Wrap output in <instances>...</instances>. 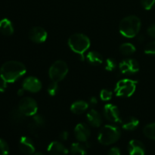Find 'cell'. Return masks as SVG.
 <instances>
[{"instance_id": "6da1fadb", "label": "cell", "mask_w": 155, "mask_h": 155, "mask_svg": "<svg viewBox=\"0 0 155 155\" xmlns=\"http://www.w3.org/2000/svg\"><path fill=\"white\" fill-rule=\"evenodd\" d=\"M27 71L25 65L18 61H8L2 65L0 77L7 83H14L24 75Z\"/></svg>"}, {"instance_id": "7a4b0ae2", "label": "cell", "mask_w": 155, "mask_h": 155, "mask_svg": "<svg viewBox=\"0 0 155 155\" xmlns=\"http://www.w3.org/2000/svg\"><path fill=\"white\" fill-rule=\"evenodd\" d=\"M141 20L136 15H130L123 18L120 23V33L127 38H133L137 36L141 29Z\"/></svg>"}, {"instance_id": "3957f363", "label": "cell", "mask_w": 155, "mask_h": 155, "mask_svg": "<svg viewBox=\"0 0 155 155\" xmlns=\"http://www.w3.org/2000/svg\"><path fill=\"white\" fill-rule=\"evenodd\" d=\"M121 132L119 127L114 125H105L100 130L98 140L101 145H110L119 140Z\"/></svg>"}, {"instance_id": "277c9868", "label": "cell", "mask_w": 155, "mask_h": 155, "mask_svg": "<svg viewBox=\"0 0 155 155\" xmlns=\"http://www.w3.org/2000/svg\"><path fill=\"white\" fill-rule=\"evenodd\" d=\"M68 42L70 48L78 54H84L91 45L89 38L83 33H74L71 35Z\"/></svg>"}, {"instance_id": "5b68a950", "label": "cell", "mask_w": 155, "mask_h": 155, "mask_svg": "<svg viewBox=\"0 0 155 155\" xmlns=\"http://www.w3.org/2000/svg\"><path fill=\"white\" fill-rule=\"evenodd\" d=\"M137 81L130 79H123L117 82L115 86L114 92L117 96L130 97L134 94L136 89Z\"/></svg>"}, {"instance_id": "8992f818", "label": "cell", "mask_w": 155, "mask_h": 155, "mask_svg": "<svg viewBox=\"0 0 155 155\" xmlns=\"http://www.w3.org/2000/svg\"><path fill=\"white\" fill-rule=\"evenodd\" d=\"M68 73V67L66 62L61 60H58L50 67L48 75L51 81L58 83L66 77Z\"/></svg>"}, {"instance_id": "52a82bcc", "label": "cell", "mask_w": 155, "mask_h": 155, "mask_svg": "<svg viewBox=\"0 0 155 155\" xmlns=\"http://www.w3.org/2000/svg\"><path fill=\"white\" fill-rule=\"evenodd\" d=\"M18 108L26 117H33L37 114L38 104L31 97H24L20 101Z\"/></svg>"}, {"instance_id": "ba28073f", "label": "cell", "mask_w": 155, "mask_h": 155, "mask_svg": "<svg viewBox=\"0 0 155 155\" xmlns=\"http://www.w3.org/2000/svg\"><path fill=\"white\" fill-rule=\"evenodd\" d=\"M119 68L123 74H133L139 71V64L135 59H125L120 63Z\"/></svg>"}, {"instance_id": "9c48e42d", "label": "cell", "mask_w": 155, "mask_h": 155, "mask_svg": "<svg viewBox=\"0 0 155 155\" xmlns=\"http://www.w3.org/2000/svg\"><path fill=\"white\" fill-rule=\"evenodd\" d=\"M104 116L107 120L111 123L121 122L120 113L116 105L113 104H107L104 107Z\"/></svg>"}, {"instance_id": "30bf717a", "label": "cell", "mask_w": 155, "mask_h": 155, "mask_svg": "<svg viewBox=\"0 0 155 155\" xmlns=\"http://www.w3.org/2000/svg\"><path fill=\"white\" fill-rule=\"evenodd\" d=\"M22 87L26 91H28L32 93H36L39 92L42 89V83L38 78L30 76L24 79L22 83Z\"/></svg>"}, {"instance_id": "8fae6325", "label": "cell", "mask_w": 155, "mask_h": 155, "mask_svg": "<svg viewBox=\"0 0 155 155\" xmlns=\"http://www.w3.org/2000/svg\"><path fill=\"white\" fill-rule=\"evenodd\" d=\"M74 135L79 142H86L90 137V128L86 124L80 123L76 126L74 129Z\"/></svg>"}, {"instance_id": "7c38bea8", "label": "cell", "mask_w": 155, "mask_h": 155, "mask_svg": "<svg viewBox=\"0 0 155 155\" xmlns=\"http://www.w3.org/2000/svg\"><path fill=\"white\" fill-rule=\"evenodd\" d=\"M48 33L46 30L41 27H34L29 32V38L35 43H42L47 39Z\"/></svg>"}, {"instance_id": "4fadbf2b", "label": "cell", "mask_w": 155, "mask_h": 155, "mask_svg": "<svg viewBox=\"0 0 155 155\" xmlns=\"http://www.w3.org/2000/svg\"><path fill=\"white\" fill-rule=\"evenodd\" d=\"M19 149L22 154L25 155H32L35 153V145L31 139L27 136H22L19 140Z\"/></svg>"}, {"instance_id": "5bb4252c", "label": "cell", "mask_w": 155, "mask_h": 155, "mask_svg": "<svg viewBox=\"0 0 155 155\" xmlns=\"http://www.w3.org/2000/svg\"><path fill=\"white\" fill-rule=\"evenodd\" d=\"M47 150L50 155H68L69 153L68 148L58 141L51 142L48 145Z\"/></svg>"}, {"instance_id": "9a60e30c", "label": "cell", "mask_w": 155, "mask_h": 155, "mask_svg": "<svg viewBox=\"0 0 155 155\" xmlns=\"http://www.w3.org/2000/svg\"><path fill=\"white\" fill-rule=\"evenodd\" d=\"M128 151L130 155H145V145L141 141L133 139L129 142Z\"/></svg>"}, {"instance_id": "2e32d148", "label": "cell", "mask_w": 155, "mask_h": 155, "mask_svg": "<svg viewBox=\"0 0 155 155\" xmlns=\"http://www.w3.org/2000/svg\"><path fill=\"white\" fill-rule=\"evenodd\" d=\"M86 119L92 127H99L102 123V119L99 112L95 109H91L86 114Z\"/></svg>"}, {"instance_id": "e0dca14e", "label": "cell", "mask_w": 155, "mask_h": 155, "mask_svg": "<svg viewBox=\"0 0 155 155\" xmlns=\"http://www.w3.org/2000/svg\"><path fill=\"white\" fill-rule=\"evenodd\" d=\"M14 26L12 21L7 18L0 21V32L5 36H12L14 33Z\"/></svg>"}, {"instance_id": "ac0fdd59", "label": "cell", "mask_w": 155, "mask_h": 155, "mask_svg": "<svg viewBox=\"0 0 155 155\" xmlns=\"http://www.w3.org/2000/svg\"><path fill=\"white\" fill-rule=\"evenodd\" d=\"M88 107H89V104L86 101L79 100L71 104V110L75 114H81L87 110Z\"/></svg>"}, {"instance_id": "d6986e66", "label": "cell", "mask_w": 155, "mask_h": 155, "mask_svg": "<svg viewBox=\"0 0 155 155\" xmlns=\"http://www.w3.org/2000/svg\"><path fill=\"white\" fill-rule=\"evenodd\" d=\"M139 125V120L134 117H128L122 121V127L124 130H129V131L136 130Z\"/></svg>"}, {"instance_id": "ffe728a7", "label": "cell", "mask_w": 155, "mask_h": 155, "mask_svg": "<svg viewBox=\"0 0 155 155\" xmlns=\"http://www.w3.org/2000/svg\"><path fill=\"white\" fill-rule=\"evenodd\" d=\"M86 60L92 65H99L103 63V57L99 52L95 51H91L88 52L86 55Z\"/></svg>"}, {"instance_id": "44dd1931", "label": "cell", "mask_w": 155, "mask_h": 155, "mask_svg": "<svg viewBox=\"0 0 155 155\" xmlns=\"http://www.w3.org/2000/svg\"><path fill=\"white\" fill-rule=\"evenodd\" d=\"M25 117V115L20 110L18 107V108L12 109V111L10 112V114H9L11 121L15 123V124H21V123H22Z\"/></svg>"}, {"instance_id": "7402d4cb", "label": "cell", "mask_w": 155, "mask_h": 155, "mask_svg": "<svg viewBox=\"0 0 155 155\" xmlns=\"http://www.w3.org/2000/svg\"><path fill=\"white\" fill-rule=\"evenodd\" d=\"M71 153L72 155H86V149L84 145L79 142H74L71 146Z\"/></svg>"}, {"instance_id": "603a6c76", "label": "cell", "mask_w": 155, "mask_h": 155, "mask_svg": "<svg viewBox=\"0 0 155 155\" xmlns=\"http://www.w3.org/2000/svg\"><path fill=\"white\" fill-rule=\"evenodd\" d=\"M136 47L134 45L130 42H125L123 43L120 46V51L123 54L125 55H131L136 52Z\"/></svg>"}, {"instance_id": "cb8c5ba5", "label": "cell", "mask_w": 155, "mask_h": 155, "mask_svg": "<svg viewBox=\"0 0 155 155\" xmlns=\"http://www.w3.org/2000/svg\"><path fill=\"white\" fill-rule=\"evenodd\" d=\"M144 135L150 139L155 140V123L148 124L143 129Z\"/></svg>"}, {"instance_id": "d4e9b609", "label": "cell", "mask_w": 155, "mask_h": 155, "mask_svg": "<svg viewBox=\"0 0 155 155\" xmlns=\"http://www.w3.org/2000/svg\"><path fill=\"white\" fill-rule=\"evenodd\" d=\"M47 92H48V93L51 96H54V95H56V94L58 92V84L57 82L51 81V83L48 85Z\"/></svg>"}, {"instance_id": "484cf974", "label": "cell", "mask_w": 155, "mask_h": 155, "mask_svg": "<svg viewBox=\"0 0 155 155\" xmlns=\"http://www.w3.org/2000/svg\"><path fill=\"white\" fill-rule=\"evenodd\" d=\"M117 68V62L114 58H107L104 63V68L107 71H113Z\"/></svg>"}, {"instance_id": "4316f807", "label": "cell", "mask_w": 155, "mask_h": 155, "mask_svg": "<svg viewBox=\"0 0 155 155\" xmlns=\"http://www.w3.org/2000/svg\"><path fill=\"white\" fill-rule=\"evenodd\" d=\"M112 96H113V93L109 89H104L100 92V98L102 101H110L112 98Z\"/></svg>"}, {"instance_id": "83f0119b", "label": "cell", "mask_w": 155, "mask_h": 155, "mask_svg": "<svg viewBox=\"0 0 155 155\" xmlns=\"http://www.w3.org/2000/svg\"><path fill=\"white\" fill-rule=\"evenodd\" d=\"M33 122H34L39 128L44 127L45 124V118L43 117V116H42L41 114H36L33 116Z\"/></svg>"}, {"instance_id": "f1b7e54d", "label": "cell", "mask_w": 155, "mask_h": 155, "mask_svg": "<svg viewBox=\"0 0 155 155\" xmlns=\"http://www.w3.org/2000/svg\"><path fill=\"white\" fill-rule=\"evenodd\" d=\"M8 145L4 139H0V155H8Z\"/></svg>"}, {"instance_id": "f546056e", "label": "cell", "mask_w": 155, "mask_h": 155, "mask_svg": "<svg viewBox=\"0 0 155 155\" xmlns=\"http://www.w3.org/2000/svg\"><path fill=\"white\" fill-rule=\"evenodd\" d=\"M145 53L147 54H155V41L147 44L145 48Z\"/></svg>"}, {"instance_id": "4dcf8cb0", "label": "cell", "mask_w": 155, "mask_h": 155, "mask_svg": "<svg viewBox=\"0 0 155 155\" xmlns=\"http://www.w3.org/2000/svg\"><path fill=\"white\" fill-rule=\"evenodd\" d=\"M142 5L145 10H150L155 4V0H141Z\"/></svg>"}, {"instance_id": "1f68e13d", "label": "cell", "mask_w": 155, "mask_h": 155, "mask_svg": "<svg viewBox=\"0 0 155 155\" xmlns=\"http://www.w3.org/2000/svg\"><path fill=\"white\" fill-rule=\"evenodd\" d=\"M28 129H29V130L30 131V133H33V134L36 135V133L38 132V130L39 129V127H38V126L36 125L34 122H32L29 124Z\"/></svg>"}, {"instance_id": "d6a6232c", "label": "cell", "mask_w": 155, "mask_h": 155, "mask_svg": "<svg viewBox=\"0 0 155 155\" xmlns=\"http://www.w3.org/2000/svg\"><path fill=\"white\" fill-rule=\"evenodd\" d=\"M147 33L151 37L155 38V24H152L148 27L147 30Z\"/></svg>"}, {"instance_id": "836d02e7", "label": "cell", "mask_w": 155, "mask_h": 155, "mask_svg": "<svg viewBox=\"0 0 155 155\" xmlns=\"http://www.w3.org/2000/svg\"><path fill=\"white\" fill-rule=\"evenodd\" d=\"M7 82L2 77H0V92H3L7 88Z\"/></svg>"}, {"instance_id": "e575fe53", "label": "cell", "mask_w": 155, "mask_h": 155, "mask_svg": "<svg viewBox=\"0 0 155 155\" xmlns=\"http://www.w3.org/2000/svg\"><path fill=\"white\" fill-rule=\"evenodd\" d=\"M107 155H121L120 150L117 147H113L109 150Z\"/></svg>"}, {"instance_id": "d590c367", "label": "cell", "mask_w": 155, "mask_h": 155, "mask_svg": "<svg viewBox=\"0 0 155 155\" xmlns=\"http://www.w3.org/2000/svg\"><path fill=\"white\" fill-rule=\"evenodd\" d=\"M69 137V133L67 131H62L61 133L59 134V139L61 141H66Z\"/></svg>"}, {"instance_id": "8d00e7d4", "label": "cell", "mask_w": 155, "mask_h": 155, "mask_svg": "<svg viewBox=\"0 0 155 155\" xmlns=\"http://www.w3.org/2000/svg\"><path fill=\"white\" fill-rule=\"evenodd\" d=\"M97 103H98V100H97V98L95 97H91L89 98V104H90L95 105V104H97Z\"/></svg>"}, {"instance_id": "74e56055", "label": "cell", "mask_w": 155, "mask_h": 155, "mask_svg": "<svg viewBox=\"0 0 155 155\" xmlns=\"http://www.w3.org/2000/svg\"><path fill=\"white\" fill-rule=\"evenodd\" d=\"M24 91H25V89H24V88H22V89H18V95H20V96H21V95H24Z\"/></svg>"}, {"instance_id": "f35d334b", "label": "cell", "mask_w": 155, "mask_h": 155, "mask_svg": "<svg viewBox=\"0 0 155 155\" xmlns=\"http://www.w3.org/2000/svg\"><path fill=\"white\" fill-rule=\"evenodd\" d=\"M33 155H45V154H43L42 152H36V153H34V154Z\"/></svg>"}, {"instance_id": "ab89813d", "label": "cell", "mask_w": 155, "mask_h": 155, "mask_svg": "<svg viewBox=\"0 0 155 155\" xmlns=\"http://www.w3.org/2000/svg\"><path fill=\"white\" fill-rule=\"evenodd\" d=\"M143 39H144V37L142 36H140L139 38H138V40H139V41H140V42H142V41L143 40Z\"/></svg>"}]
</instances>
